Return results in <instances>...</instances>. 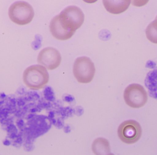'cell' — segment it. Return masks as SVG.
<instances>
[{
	"label": "cell",
	"mask_w": 157,
	"mask_h": 155,
	"mask_svg": "<svg viewBox=\"0 0 157 155\" xmlns=\"http://www.w3.org/2000/svg\"><path fill=\"white\" fill-rule=\"evenodd\" d=\"M92 150L96 155L110 154V147L108 140L102 138H98L93 142Z\"/></svg>",
	"instance_id": "obj_9"
},
{
	"label": "cell",
	"mask_w": 157,
	"mask_h": 155,
	"mask_svg": "<svg viewBox=\"0 0 157 155\" xmlns=\"http://www.w3.org/2000/svg\"><path fill=\"white\" fill-rule=\"evenodd\" d=\"M96 72L95 65L88 57H81L75 60L73 66V74L75 79L80 83H90Z\"/></svg>",
	"instance_id": "obj_4"
},
{
	"label": "cell",
	"mask_w": 157,
	"mask_h": 155,
	"mask_svg": "<svg viewBox=\"0 0 157 155\" xmlns=\"http://www.w3.org/2000/svg\"><path fill=\"white\" fill-rule=\"evenodd\" d=\"M25 85L31 90L43 89L48 83L49 75L47 69L40 64L31 65L25 70L23 75Z\"/></svg>",
	"instance_id": "obj_2"
},
{
	"label": "cell",
	"mask_w": 157,
	"mask_h": 155,
	"mask_svg": "<svg viewBox=\"0 0 157 155\" xmlns=\"http://www.w3.org/2000/svg\"><path fill=\"white\" fill-rule=\"evenodd\" d=\"M124 99L127 106L132 108L138 109L146 104L148 95L144 87L139 84H132L124 90Z\"/></svg>",
	"instance_id": "obj_5"
},
{
	"label": "cell",
	"mask_w": 157,
	"mask_h": 155,
	"mask_svg": "<svg viewBox=\"0 0 157 155\" xmlns=\"http://www.w3.org/2000/svg\"><path fill=\"white\" fill-rule=\"evenodd\" d=\"M8 16L10 20L14 24L18 25H25L32 22L35 12L30 4L24 1H17L10 6Z\"/></svg>",
	"instance_id": "obj_3"
},
{
	"label": "cell",
	"mask_w": 157,
	"mask_h": 155,
	"mask_svg": "<svg viewBox=\"0 0 157 155\" xmlns=\"http://www.w3.org/2000/svg\"><path fill=\"white\" fill-rule=\"evenodd\" d=\"M156 19H157V16L156 17Z\"/></svg>",
	"instance_id": "obj_13"
},
{
	"label": "cell",
	"mask_w": 157,
	"mask_h": 155,
	"mask_svg": "<svg viewBox=\"0 0 157 155\" xmlns=\"http://www.w3.org/2000/svg\"><path fill=\"white\" fill-rule=\"evenodd\" d=\"M118 135L121 141L124 143L133 144L137 142L142 136V127L136 121H125L119 126Z\"/></svg>",
	"instance_id": "obj_6"
},
{
	"label": "cell",
	"mask_w": 157,
	"mask_h": 155,
	"mask_svg": "<svg viewBox=\"0 0 157 155\" xmlns=\"http://www.w3.org/2000/svg\"><path fill=\"white\" fill-rule=\"evenodd\" d=\"M62 57L59 51L52 47L40 51L37 58L38 63L47 70H55L60 65Z\"/></svg>",
	"instance_id": "obj_7"
},
{
	"label": "cell",
	"mask_w": 157,
	"mask_h": 155,
	"mask_svg": "<svg viewBox=\"0 0 157 155\" xmlns=\"http://www.w3.org/2000/svg\"><path fill=\"white\" fill-rule=\"evenodd\" d=\"M147 40L154 44H157V19L151 22L146 29Z\"/></svg>",
	"instance_id": "obj_10"
},
{
	"label": "cell",
	"mask_w": 157,
	"mask_h": 155,
	"mask_svg": "<svg viewBox=\"0 0 157 155\" xmlns=\"http://www.w3.org/2000/svg\"><path fill=\"white\" fill-rule=\"evenodd\" d=\"M106 11L113 15H119L125 12L131 4V0H102Z\"/></svg>",
	"instance_id": "obj_8"
},
{
	"label": "cell",
	"mask_w": 157,
	"mask_h": 155,
	"mask_svg": "<svg viewBox=\"0 0 157 155\" xmlns=\"http://www.w3.org/2000/svg\"><path fill=\"white\" fill-rule=\"evenodd\" d=\"M150 0H131V4L136 7H141L146 5Z\"/></svg>",
	"instance_id": "obj_11"
},
{
	"label": "cell",
	"mask_w": 157,
	"mask_h": 155,
	"mask_svg": "<svg viewBox=\"0 0 157 155\" xmlns=\"http://www.w3.org/2000/svg\"><path fill=\"white\" fill-rule=\"evenodd\" d=\"M85 15L80 8L71 6L53 17L50 23V31L53 37L65 41L72 37L84 23Z\"/></svg>",
	"instance_id": "obj_1"
},
{
	"label": "cell",
	"mask_w": 157,
	"mask_h": 155,
	"mask_svg": "<svg viewBox=\"0 0 157 155\" xmlns=\"http://www.w3.org/2000/svg\"><path fill=\"white\" fill-rule=\"evenodd\" d=\"M84 2L87 4H93L98 2V0H82Z\"/></svg>",
	"instance_id": "obj_12"
}]
</instances>
